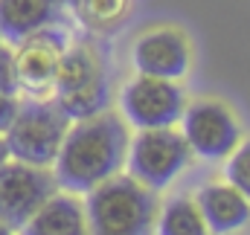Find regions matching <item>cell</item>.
I'll use <instances>...</instances> for the list:
<instances>
[{
  "mask_svg": "<svg viewBox=\"0 0 250 235\" xmlns=\"http://www.w3.org/2000/svg\"><path fill=\"white\" fill-rule=\"evenodd\" d=\"M192 200H195L209 235H233L250 221V200L227 180L204 183Z\"/></svg>",
  "mask_w": 250,
  "mask_h": 235,
  "instance_id": "obj_10",
  "label": "cell"
},
{
  "mask_svg": "<svg viewBox=\"0 0 250 235\" xmlns=\"http://www.w3.org/2000/svg\"><path fill=\"white\" fill-rule=\"evenodd\" d=\"M56 192L59 183L50 169L9 157L6 163H0V224L18 233L32 218V212Z\"/></svg>",
  "mask_w": 250,
  "mask_h": 235,
  "instance_id": "obj_7",
  "label": "cell"
},
{
  "mask_svg": "<svg viewBox=\"0 0 250 235\" xmlns=\"http://www.w3.org/2000/svg\"><path fill=\"white\" fill-rule=\"evenodd\" d=\"M0 235H15V230H9V227H3V224H0Z\"/></svg>",
  "mask_w": 250,
  "mask_h": 235,
  "instance_id": "obj_21",
  "label": "cell"
},
{
  "mask_svg": "<svg viewBox=\"0 0 250 235\" xmlns=\"http://www.w3.org/2000/svg\"><path fill=\"white\" fill-rule=\"evenodd\" d=\"M192 163L187 139L175 125L169 128H146L128 137L125 148V169L137 183L151 192H163L184 175Z\"/></svg>",
  "mask_w": 250,
  "mask_h": 235,
  "instance_id": "obj_4",
  "label": "cell"
},
{
  "mask_svg": "<svg viewBox=\"0 0 250 235\" xmlns=\"http://www.w3.org/2000/svg\"><path fill=\"white\" fill-rule=\"evenodd\" d=\"M59 0H0V35L9 44L23 41L41 26L59 23Z\"/></svg>",
  "mask_w": 250,
  "mask_h": 235,
  "instance_id": "obj_12",
  "label": "cell"
},
{
  "mask_svg": "<svg viewBox=\"0 0 250 235\" xmlns=\"http://www.w3.org/2000/svg\"><path fill=\"white\" fill-rule=\"evenodd\" d=\"M3 44H6V41H3V35H0V47H3Z\"/></svg>",
  "mask_w": 250,
  "mask_h": 235,
  "instance_id": "obj_22",
  "label": "cell"
},
{
  "mask_svg": "<svg viewBox=\"0 0 250 235\" xmlns=\"http://www.w3.org/2000/svg\"><path fill=\"white\" fill-rule=\"evenodd\" d=\"M128 137L131 134L125 119L114 111L70 122L53 160V177L59 189L84 195L102 180L120 175L125 169Z\"/></svg>",
  "mask_w": 250,
  "mask_h": 235,
  "instance_id": "obj_1",
  "label": "cell"
},
{
  "mask_svg": "<svg viewBox=\"0 0 250 235\" xmlns=\"http://www.w3.org/2000/svg\"><path fill=\"white\" fill-rule=\"evenodd\" d=\"M102 78H108L105 67L90 47H67L62 53V59H59V67H56L53 90L56 93H70V90L96 84Z\"/></svg>",
  "mask_w": 250,
  "mask_h": 235,
  "instance_id": "obj_13",
  "label": "cell"
},
{
  "mask_svg": "<svg viewBox=\"0 0 250 235\" xmlns=\"http://www.w3.org/2000/svg\"><path fill=\"white\" fill-rule=\"evenodd\" d=\"M18 108H21V102H18V96H9V93H0V134L12 125V119L18 114Z\"/></svg>",
  "mask_w": 250,
  "mask_h": 235,
  "instance_id": "obj_19",
  "label": "cell"
},
{
  "mask_svg": "<svg viewBox=\"0 0 250 235\" xmlns=\"http://www.w3.org/2000/svg\"><path fill=\"white\" fill-rule=\"evenodd\" d=\"M224 180L250 200V139H242L224 157Z\"/></svg>",
  "mask_w": 250,
  "mask_h": 235,
  "instance_id": "obj_16",
  "label": "cell"
},
{
  "mask_svg": "<svg viewBox=\"0 0 250 235\" xmlns=\"http://www.w3.org/2000/svg\"><path fill=\"white\" fill-rule=\"evenodd\" d=\"M131 64L140 76L181 81L192 64V47L184 32L172 26H157L143 32L131 44Z\"/></svg>",
  "mask_w": 250,
  "mask_h": 235,
  "instance_id": "obj_9",
  "label": "cell"
},
{
  "mask_svg": "<svg viewBox=\"0 0 250 235\" xmlns=\"http://www.w3.org/2000/svg\"><path fill=\"white\" fill-rule=\"evenodd\" d=\"M21 81H18V67H15V50L9 44L0 47V93L18 96Z\"/></svg>",
  "mask_w": 250,
  "mask_h": 235,
  "instance_id": "obj_17",
  "label": "cell"
},
{
  "mask_svg": "<svg viewBox=\"0 0 250 235\" xmlns=\"http://www.w3.org/2000/svg\"><path fill=\"white\" fill-rule=\"evenodd\" d=\"M64 50H67V32L56 23L41 26L32 35H26L23 41H18V53H15L18 81L23 90H29L32 99L53 90L56 67H59Z\"/></svg>",
  "mask_w": 250,
  "mask_h": 235,
  "instance_id": "obj_8",
  "label": "cell"
},
{
  "mask_svg": "<svg viewBox=\"0 0 250 235\" xmlns=\"http://www.w3.org/2000/svg\"><path fill=\"white\" fill-rule=\"evenodd\" d=\"M154 235H209L195 200L189 195H178L157 206L154 218Z\"/></svg>",
  "mask_w": 250,
  "mask_h": 235,
  "instance_id": "obj_14",
  "label": "cell"
},
{
  "mask_svg": "<svg viewBox=\"0 0 250 235\" xmlns=\"http://www.w3.org/2000/svg\"><path fill=\"white\" fill-rule=\"evenodd\" d=\"M125 3L128 0H82V9L93 23H108L117 15H123Z\"/></svg>",
  "mask_w": 250,
  "mask_h": 235,
  "instance_id": "obj_18",
  "label": "cell"
},
{
  "mask_svg": "<svg viewBox=\"0 0 250 235\" xmlns=\"http://www.w3.org/2000/svg\"><path fill=\"white\" fill-rule=\"evenodd\" d=\"M9 160V151H6V142H3V134H0V163Z\"/></svg>",
  "mask_w": 250,
  "mask_h": 235,
  "instance_id": "obj_20",
  "label": "cell"
},
{
  "mask_svg": "<svg viewBox=\"0 0 250 235\" xmlns=\"http://www.w3.org/2000/svg\"><path fill=\"white\" fill-rule=\"evenodd\" d=\"M184 108H187L184 87L169 78L137 73V78H131L120 90V117L134 131L178 125Z\"/></svg>",
  "mask_w": 250,
  "mask_h": 235,
  "instance_id": "obj_5",
  "label": "cell"
},
{
  "mask_svg": "<svg viewBox=\"0 0 250 235\" xmlns=\"http://www.w3.org/2000/svg\"><path fill=\"white\" fill-rule=\"evenodd\" d=\"M87 235H154L157 192L131 175H114L84 192Z\"/></svg>",
  "mask_w": 250,
  "mask_h": 235,
  "instance_id": "obj_2",
  "label": "cell"
},
{
  "mask_svg": "<svg viewBox=\"0 0 250 235\" xmlns=\"http://www.w3.org/2000/svg\"><path fill=\"white\" fill-rule=\"evenodd\" d=\"M67 128H70V119L56 105V99L38 96V99L21 102L12 125L3 131V142L12 160L50 169Z\"/></svg>",
  "mask_w": 250,
  "mask_h": 235,
  "instance_id": "obj_3",
  "label": "cell"
},
{
  "mask_svg": "<svg viewBox=\"0 0 250 235\" xmlns=\"http://www.w3.org/2000/svg\"><path fill=\"white\" fill-rule=\"evenodd\" d=\"M15 235H87V218L79 195L64 189L50 195Z\"/></svg>",
  "mask_w": 250,
  "mask_h": 235,
  "instance_id": "obj_11",
  "label": "cell"
},
{
  "mask_svg": "<svg viewBox=\"0 0 250 235\" xmlns=\"http://www.w3.org/2000/svg\"><path fill=\"white\" fill-rule=\"evenodd\" d=\"M53 99L64 111V117L70 122H76V119H87L108 111L111 87H108V78H102L96 84H87V87H79V90H70V93H56Z\"/></svg>",
  "mask_w": 250,
  "mask_h": 235,
  "instance_id": "obj_15",
  "label": "cell"
},
{
  "mask_svg": "<svg viewBox=\"0 0 250 235\" xmlns=\"http://www.w3.org/2000/svg\"><path fill=\"white\" fill-rule=\"evenodd\" d=\"M181 134L187 139L192 157L201 160H224L242 142V125L233 111L218 99H198L181 114Z\"/></svg>",
  "mask_w": 250,
  "mask_h": 235,
  "instance_id": "obj_6",
  "label": "cell"
}]
</instances>
